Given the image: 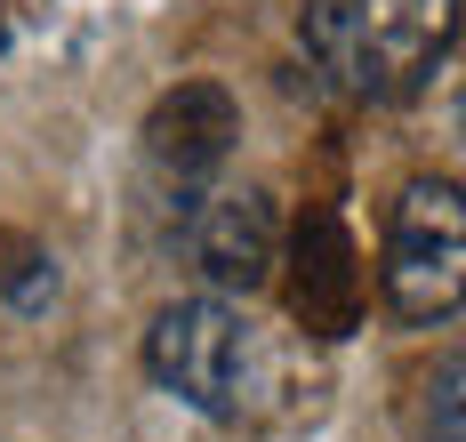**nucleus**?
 Segmentation results:
<instances>
[{"instance_id": "nucleus-1", "label": "nucleus", "mask_w": 466, "mask_h": 442, "mask_svg": "<svg viewBox=\"0 0 466 442\" xmlns=\"http://www.w3.org/2000/svg\"><path fill=\"white\" fill-rule=\"evenodd\" d=\"M298 41L346 97L410 105L459 49V0H306Z\"/></svg>"}, {"instance_id": "nucleus-2", "label": "nucleus", "mask_w": 466, "mask_h": 442, "mask_svg": "<svg viewBox=\"0 0 466 442\" xmlns=\"http://www.w3.org/2000/svg\"><path fill=\"white\" fill-rule=\"evenodd\" d=\"M378 290L394 322H451L466 290V201L459 177H419L402 186L394 217H386V249H378Z\"/></svg>"}, {"instance_id": "nucleus-3", "label": "nucleus", "mask_w": 466, "mask_h": 442, "mask_svg": "<svg viewBox=\"0 0 466 442\" xmlns=\"http://www.w3.org/2000/svg\"><path fill=\"white\" fill-rule=\"evenodd\" d=\"M145 370L201 418H241L249 378H258V338L226 297H177L145 330Z\"/></svg>"}, {"instance_id": "nucleus-4", "label": "nucleus", "mask_w": 466, "mask_h": 442, "mask_svg": "<svg viewBox=\"0 0 466 442\" xmlns=\"http://www.w3.org/2000/svg\"><path fill=\"white\" fill-rule=\"evenodd\" d=\"M233 137H241V105H233V89H218V81H177L169 97L145 113V153H153V169L177 177V186H201L209 169H226Z\"/></svg>"}, {"instance_id": "nucleus-5", "label": "nucleus", "mask_w": 466, "mask_h": 442, "mask_svg": "<svg viewBox=\"0 0 466 442\" xmlns=\"http://www.w3.org/2000/svg\"><path fill=\"white\" fill-rule=\"evenodd\" d=\"M289 314L314 338H346L362 322V257H354V234L329 209H314L289 242Z\"/></svg>"}, {"instance_id": "nucleus-6", "label": "nucleus", "mask_w": 466, "mask_h": 442, "mask_svg": "<svg viewBox=\"0 0 466 442\" xmlns=\"http://www.w3.org/2000/svg\"><path fill=\"white\" fill-rule=\"evenodd\" d=\"M193 257H201V274L218 282V290H266L281 266V217L274 201L258 194V186H233V194L201 201V217H193Z\"/></svg>"}, {"instance_id": "nucleus-7", "label": "nucleus", "mask_w": 466, "mask_h": 442, "mask_svg": "<svg viewBox=\"0 0 466 442\" xmlns=\"http://www.w3.org/2000/svg\"><path fill=\"white\" fill-rule=\"evenodd\" d=\"M0 290H8V306H16V314H48V297H56V257H41L33 242H8Z\"/></svg>"}, {"instance_id": "nucleus-8", "label": "nucleus", "mask_w": 466, "mask_h": 442, "mask_svg": "<svg viewBox=\"0 0 466 442\" xmlns=\"http://www.w3.org/2000/svg\"><path fill=\"white\" fill-rule=\"evenodd\" d=\"M434 442H459V354L442 362V387H434Z\"/></svg>"}]
</instances>
